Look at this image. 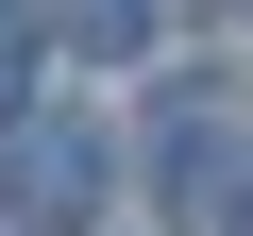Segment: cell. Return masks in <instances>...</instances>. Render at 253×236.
I'll list each match as a JSON object with an SVG mask.
<instances>
[{"label":"cell","mask_w":253,"mask_h":236,"mask_svg":"<svg viewBox=\"0 0 253 236\" xmlns=\"http://www.w3.org/2000/svg\"><path fill=\"white\" fill-rule=\"evenodd\" d=\"M101 135H84V118H17V152H0V202H17V219H84L101 202Z\"/></svg>","instance_id":"1"},{"label":"cell","mask_w":253,"mask_h":236,"mask_svg":"<svg viewBox=\"0 0 253 236\" xmlns=\"http://www.w3.org/2000/svg\"><path fill=\"white\" fill-rule=\"evenodd\" d=\"M17 84H34V17L0 0V101H17Z\"/></svg>","instance_id":"2"},{"label":"cell","mask_w":253,"mask_h":236,"mask_svg":"<svg viewBox=\"0 0 253 236\" xmlns=\"http://www.w3.org/2000/svg\"><path fill=\"white\" fill-rule=\"evenodd\" d=\"M236 236H253V202H236Z\"/></svg>","instance_id":"3"}]
</instances>
